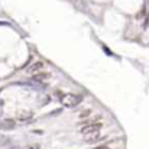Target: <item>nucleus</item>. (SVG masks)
<instances>
[{
  "instance_id": "nucleus-1",
  "label": "nucleus",
  "mask_w": 149,
  "mask_h": 149,
  "mask_svg": "<svg viewBox=\"0 0 149 149\" xmlns=\"http://www.w3.org/2000/svg\"><path fill=\"white\" fill-rule=\"evenodd\" d=\"M103 127V123L101 122H86L83 125V127L80 129L81 135H91V133H99L100 129Z\"/></svg>"
},
{
  "instance_id": "nucleus-2",
  "label": "nucleus",
  "mask_w": 149,
  "mask_h": 149,
  "mask_svg": "<svg viewBox=\"0 0 149 149\" xmlns=\"http://www.w3.org/2000/svg\"><path fill=\"white\" fill-rule=\"evenodd\" d=\"M81 101H83V97L80 94H65V96H62V103L67 107H75Z\"/></svg>"
},
{
  "instance_id": "nucleus-3",
  "label": "nucleus",
  "mask_w": 149,
  "mask_h": 149,
  "mask_svg": "<svg viewBox=\"0 0 149 149\" xmlns=\"http://www.w3.org/2000/svg\"><path fill=\"white\" fill-rule=\"evenodd\" d=\"M42 68H44V62L42 61H36V62H33L29 68H28V74H36V72H41L42 71Z\"/></svg>"
},
{
  "instance_id": "nucleus-4",
  "label": "nucleus",
  "mask_w": 149,
  "mask_h": 149,
  "mask_svg": "<svg viewBox=\"0 0 149 149\" xmlns=\"http://www.w3.org/2000/svg\"><path fill=\"white\" fill-rule=\"evenodd\" d=\"M48 78H51L49 72H44V71H41V72L33 74V80H35V81H39V83H42V81H45V80H48Z\"/></svg>"
},
{
  "instance_id": "nucleus-5",
  "label": "nucleus",
  "mask_w": 149,
  "mask_h": 149,
  "mask_svg": "<svg viewBox=\"0 0 149 149\" xmlns=\"http://www.w3.org/2000/svg\"><path fill=\"white\" fill-rule=\"evenodd\" d=\"M101 139V136H100V133H91V135H86V138H84V141L87 142V143H94V142H97Z\"/></svg>"
},
{
  "instance_id": "nucleus-6",
  "label": "nucleus",
  "mask_w": 149,
  "mask_h": 149,
  "mask_svg": "<svg viewBox=\"0 0 149 149\" xmlns=\"http://www.w3.org/2000/svg\"><path fill=\"white\" fill-rule=\"evenodd\" d=\"M0 127H3V129H12V127H15V120L4 119L3 122H0Z\"/></svg>"
},
{
  "instance_id": "nucleus-7",
  "label": "nucleus",
  "mask_w": 149,
  "mask_h": 149,
  "mask_svg": "<svg viewBox=\"0 0 149 149\" xmlns=\"http://www.w3.org/2000/svg\"><path fill=\"white\" fill-rule=\"evenodd\" d=\"M90 114H91V110H90V109H86V110H83V111L80 113V119H87Z\"/></svg>"
},
{
  "instance_id": "nucleus-8",
  "label": "nucleus",
  "mask_w": 149,
  "mask_h": 149,
  "mask_svg": "<svg viewBox=\"0 0 149 149\" xmlns=\"http://www.w3.org/2000/svg\"><path fill=\"white\" fill-rule=\"evenodd\" d=\"M31 117H32L31 113H26V114L20 113V114H19V119H20V120H28V119H31Z\"/></svg>"
},
{
  "instance_id": "nucleus-9",
  "label": "nucleus",
  "mask_w": 149,
  "mask_h": 149,
  "mask_svg": "<svg viewBox=\"0 0 149 149\" xmlns=\"http://www.w3.org/2000/svg\"><path fill=\"white\" fill-rule=\"evenodd\" d=\"M93 149H110L107 145H99V146H96V148H93Z\"/></svg>"
},
{
  "instance_id": "nucleus-10",
  "label": "nucleus",
  "mask_w": 149,
  "mask_h": 149,
  "mask_svg": "<svg viewBox=\"0 0 149 149\" xmlns=\"http://www.w3.org/2000/svg\"><path fill=\"white\" fill-rule=\"evenodd\" d=\"M26 149H39V145H32V146H28Z\"/></svg>"
}]
</instances>
